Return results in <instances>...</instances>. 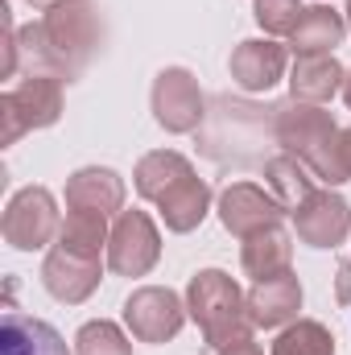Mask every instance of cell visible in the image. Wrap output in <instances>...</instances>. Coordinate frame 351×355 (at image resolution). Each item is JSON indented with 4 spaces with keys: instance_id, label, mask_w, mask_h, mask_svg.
<instances>
[{
    "instance_id": "cell-23",
    "label": "cell",
    "mask_w": 351,
    "mask_h": 355,
    "mask_svg": "<svg viewBox=\"0 0 351 355\" xmlns=\"http://www.w3.org/2000/svg\"><path fill=\"white\" fill-rule=\"evenodd\" d=\"M268 355H335V335L314 318H298L273 339Z\"/></svg>"
},
{
    "instance_id": "cell-18",
    "label": "cell",
    "mask_w": 351,
    "mask_h": 355,
    "mask_svg": "<svg viewBox=\"0 0 351 355\" xmlns=\"http://www.w3.org/2000/svg\"><path fill=\"white\" fill-rule=\"evenodd\" d=\"M348 33V17L335 12L331 4H310L298 21V29L289 33L293 54H335V46H343Z\"/></svg>"
},
{
    "instance_id": "cell-28",
    "label": "cell",
    "mask_w": 351,
    "mask_h": 355,
    "mask_svg": "<svg viewBox=\"0 0 351 355\" xmlns=\"http://www.w3.org/2000/svg\"><path fill=\"white\" fill-rule=\"evenodd\" d=\"M343 153H348V166H351V128H343Z\"/></svg>"
},
{
    "instance_id": "cell-12",
    "label": "cell",
    "mask_w": 351,
    "mask_h": 355,
    "mask_svg": "<svg viewBox=\"0 0 351 355\" xmlns=\"http://www.w3.org/2000/svg\"><path fill=\"white\" fill-rule=\"evenodd\" d=\"M285 67H289V54L273 37H248V42H240L232 50V62H228L236 87L252 91V95L277 87L285 79Z\"/></svg>"
},
{
    "instance_id": "cell-17",
    "label": "cell",
    "mask_w": 351,
    "mask_h": 355,
    "mask_svg": "<svg viewBox=\"0 0 351 355\" xmlns=\"http://www.w3.org/2000/svg\"><path fill=\"white\" fill-rule=\"evenodd\" d=\"M157 211H162V223L178 232V236H186V232H194L203 219H207V211H211V186L203 182V178H182L178 186H170L162 198H157Z\"/></svg>"
},
{
    "instance_id": "cell-21",
    "label": "cell",
    "mask_w": 351,
    "mask_h": 355,
    "mask_svg": "<svg viewBox=\"0 0 351 355\" xmlns=\"http://www.w3.org/2000/svg\"><path fill=\"white\" fill-rule=\"evenodd\" d=\"M264 182H268V194H273L285 211H298V207L314 194V182H318V178L310 174L298 157L281 153V157H268V162H264Z\"/></svg>"
},
{
    "instance_id": "cell-3",
    "label": "cell",
    "mask_w": 351,
    "mask_h": 355,
    "mask_svg": "<svg viewBox=\"0 0 351 355\" xmlns=\"http://www.w3.org/2000/svg\"><path fill=\"white\" fill-rule=\"evenodd\" d=\"M186 314L198 322L203 343L211 352H223L240 339H248L257 327L248 322V297L223 268H203L186 285Z\"/></svg>"
},
{
    "instance_id": "cell-25",
    "label": "cell",
    "mask_w": 351,
    "mask_h": 355,
    "mask_svg": "<svg viewBox=\"0 0 351 355\" xmlns=\"http://www.w3.org/2000/svg\"><path fill=\"white\" fill-rule=\"evenodd\" d=\"M302 4L298 0H257L252 4V17H257V25H261L268 37H289L293 29H298V21H302Z\"/></svg>"
},
{
    "instance_id": "cell-24",
    "label": "cell",
    "mask_w": 351,
    "mask_h": 355,
    "mask_svg": "<svg viewBox=\"0 0 351 355\" xmlns=\"http://www.w3.org/2000/svg\"><path fill=\"white\" fill-rule=\"evenodd\" d=\"M75 355H132V343L128 335L108 322V318H95V322H83L79 335H75Z\"/></svg>"
},
{
    "instance_id": "cell-13",
    "label": "cell",
    "mask_w": 351,
    "mask_h": 355,
    "mask_svg": "<svg viewBox=\"0 0 351 355\" xmlns=\"http://www.w3.org/2000/svg\"><path fill=\"white\" fill-rule=\"evenodd\" d=\"M298 310H302V285L293 272H277L268 281H257L248 293V322L257 331H277V327L298 322Z\"/></svg>"
},
{
    "instance_id": "cell-22",
    "label": "cell",
    "mask_w": 351,
    "mask_h": 355,
    "mask_svg": "<svg viewBox=\"0 0 351 355\" xmlns=\"http://www.w3.org/2000/svg\"><path fill=\"white\" fill-rule=\"evenodd\" d=\"M108 236H112L108 232V215H99V211H67L62 232H58V248L99 261V252L108 248Z\"/></svg>"
},
{
    "instance_id": "cell-20",
    "label": "cell",
    "mask_w": 351,
    "mask_h": 355,
    "mask_svg": "<svg viewBox=\"0 0 351 355\" xmlns=\"http://www.w3.org/2000/svg\"><path fill=\"white\" fill-rule=\"evenodd\" d=\"M194 174V166L174 153V149H153V153H145L141 162H137V170H132V186H137V194L141 198H149V202H157L170 186H178L182 178Z\"/></svg>"
},
{
    "instance_id": "cell-7",
    "label": "cell",
    "mask_w": 351,
    "mask_h": 355,
    "mask_svg": "<svg viewBox=\"0 0 351 355\" xmlns=\"http://www.w3.org/2000/svg\"><path fill=\"white\" fill-rule=\"evenodd\" d=\"M162 261V232L145 211H120L108 236V265L120 277H145Z\"/></svg>"
},
{
    "instance_id": "cell-4",
    "label": "cell",
    "mask_w": 351,
    "mask_h": 355,
    "mask_svg": "<svg viewBox=\"0 0 351 355\" xmlns=\"http://www.w3.org/2000/svg\"><path fill=\"white\" fill-rule=\"evenodd\" d=\"M62 116V79L58 75H29L12 91L0 95V141L17 145L33 128H50Z\"/></svg>"
},
{
    "instance_id": "cell-2",
    "label": "cell",
    "mask_w": 351,
    "mask_h": 355,
    "mask_svg": "<svg viewBox=\"0 0 351 355\" xmlns=\"http://www.w3.org/2000/svg\"><path fill=\"white\" fill-rule=\"evenodd\" d=\"M273 141L327 186H343L351 178L348 153H343V128L318 103H302V99L277 103L273 107Z\"/></svg>"
},
{
    "instance_id": "cell-15",
    "label": "cell",
    "mask_w": 351,
    "mask_h": 355,
    "mask_svg": "<svg viewBox=\"0 0 351 355\" xmlns=\"http://www.w3.org/2000/svg\"><path fill=\"white\" fill-rule=\"evenodd\" d=\"M343 79H348V71L339 67L335 54H298L293 71H289V99L323 107L343 91Z\"/></svg>"
},
{
    "instance_id": "cell-19",
    "label": "cell",
    "mask_w": 351,
    "mask_h": 355,
    "mask_svg": "<svg viewBox=\"0 0 351 355\" xmlns=\"http://www.w3.org/2000/svg\"><path fill=\"white\" fill-rule=\"evenodd\" d=\"M289 261H293V240L277 227H264V232H252L240 248V268L252 277V281H268L277 272H289Z\"/></svg>"
},
{
    "instance_id": "cell-26",
    "label": "cell",
    "mask_w": 351,
    "mask_h": 355,
    "mask_svg": "<svg viewBox=\"0 0 351 355\" xmlns=\"http://www.w3.org/2000/svg\"><path fill=\"white\" fill-rule=\"evenodd\" d=\"M219 355H264V352H261V343H257V339L248 335V339H240V343H232V347H223Z\"/></svg>"
},
{
    "instance_id": "cell-1",
    "label": "cell",
    "mask_w": 351,
    "mask_h": 355,
    "mask_svg": "<svg viewBox=\"0 0 351 355\" xmlns=\"http://www.w3.org/2000/svg\"><path fill=\"white\" fill-rule=\"evenodd\" d=\"M103 42V21L87 0H54L42 8V21L17 33V50L33 54L50 75L75 79Z\"/></svg>"
},
{
    "instance_id": "cell-9",
    "label": "cell",
    "mask_w": 351,
    "mask_h": 355,
    "mask_svg": "<svg viewBox=\"0 0 351 355\" xmlns=\"http://www.w3.org/2000/svg\"><path fill=\"white\" fill-rule=\"evenodd\" d=\"M281 215H285V207L257 182H232L219 194V223L240 240H248L252 232H264V227H277Z\"/></svg>"
},
{
    "instance_id": "cell-14",
    "label": "cell",
    "mask_w": 351,
    "mask_h": 355,
    "mask_svg": "<svg viewBox=\"0 0 351 355\" xmlns=\"http://www.w3.org/2000/svg\"><path fill=\"white\" fill-rule=\"evenodd\" d=\"M67 207L71 211H99L120 215L124 207V178L108 166H83L67 178Z\"/></svg>"
},
{
    "instance_id": "cell-27",
    "label": "cell",
    "mask_w": 351,
    "mask_h": 355,
    "mask_svg": "<svg viewBox=\"0 0 351 355\" xmlns=\"http://www.w3.org/2000/svg\"><path fill=\"white\" fill-rule=\"evenodd\" d=\"M339 302H351V261L339 265Z\"/></svg>"
},
{
    "instance_id": "cell-16",
    "label": "cell",
    "mask_w": 351,
    "mask_h": 355,
    "mask_svg": "<svg viewBox=\"0 0 351 355\" xmlns=\"http://www.w3.org/2000/svg\"><path fill=\"white\" fill-rule=\"evenodd\" d=\"M0 355H71V352H67V339L50 322L29 318L21 310H8L4 322H0Z\"/></svg>"
},
{
    "instance_id": "cell-11",
    "label": "cell",
    "mask_w": 351,
    "mask_h": 355,
    "mask_svg": "<svg viewBox=\"0 0 351 355\" xmlns=\"http://www.w3.org/2000/svg\"><path fill=\"white\" fill-rule=\"evenodd\" d=\"M99 277H103V265L95 257H79V252H67V248H50L46 261H42V285L54 302L62 306H79L87 302L91 293L99 289Z\"/></svg>"
},
{
    "instance_id": "cell-6",
    "label": "cell",
    "mask_w": 351,
    "mask_h": 355,
    "mask_svg": "<svg viewBox=\"0 0 351 355\" xmlns=\"http://www.w3.org/2000/svg\"><path fill=\"white\" fill-rule=\"evenodd\" d=\"M186 322V302L166 285H141L124 302V327L137 343H170Z\"/></svg>"
},
{
    "instance_id": "cell-29",
    "label": "cell",
    "mask_w": 351,
    "mask_h": 355,
    "mask_svg": "<svg viewBox=\"0 0 351 355\" xmlns=\"http://www.w3.org/2000/svg\"><path fill=\"white\" fill-rule=\"evenodd\" d=\"M343 103L351 107V71H348V79H343Z\"/></svg>"
},
{
    "instance_id": "cell-30",
    "label": "cell",
    "mask_w": 351,
    "mask_h": 355,
    "mask_svg": "<svg viewBox=\"0 0 351 355\" xmlns=\"http://www.w3.org/2000/svg\"><path fill=\"white\" fill-rule=\"evenodd\" d=\"M343 17H348V29H351V0H348V8H343Z\"/></svg>"
},
{
    "instance_id": "cell-8",
    "label": "cell",
    "mask_w": 351,
    "mask_h": 355,
    "mask_svg": "<svg viewBox=\"0 0 351 355\" xmlns=\"http://www.w3.org/2000/svg\"><path fill=\"white\" fill-rule=\"evenodd\" d=\"M153 120L166 128V132H194L203 124V91L198 79L186 71V67H166L157 79H153Z\"/></svg>"
},
{
    "instance_id": "cell-5",
    "label": "cell",
    "mask_w": 351,
    "mask_h": 355,
    "mask_svg": "<svg viewBox=\"0 0 351 355\" xmlns=\"http://www.w3.org/2000/svg\"><path fill=\"white\" fill-rule=\"evenodd\" d=\"M0 232H4V244H12L17 252H37V248H46L50 240H58L62 219H58L54 194H50L46 186H25V190H17V194L8 198V207H4Z\"/></svg>"
},
{
    "instance_id": "cell-31",
    "label": "cell",
    "mask_w": 351,
    "mask_h": 355,
    "mask_svg": "<svg viewBox=\"0 0 351 355\" xmlns=\"http://www.w3.org/2000/svg\"><path fill=\"white\" fill-rule=\"evenodd\" d=\"M33 4H42V8H46V4H54V0H33Z\"/></svg>"
},
{
    "instance_id": "cell-10",
    "label": "cell",
    "mask_w": 351,
    "mask_h": 355,
    "mask_svg": "<svg viewBox=\"0 0 351 355\" xmlns=\"http://www.w3.org/2000/svg\"><path fill=\"white\" fill-rule=\"evenodd\" d=\"M298 240L310 248H339L351 232V207L335 190H314L298 211H293Z\"/></svg>"
}]
</instances>
